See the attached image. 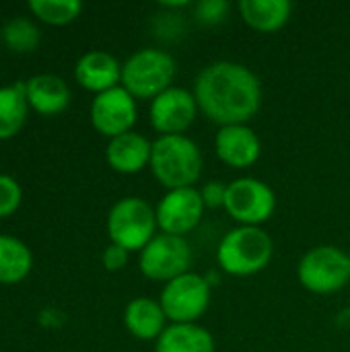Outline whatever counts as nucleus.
<instances>
[{"instance_id": "f257e3e1", "label": "nucleus", "mask_w": 350, "mask_h": 352, "mask_svg": "<svg viewBox=\"0 0 350 352\" xmlns=\"http://www.w3.org/2000/svg\"><path fill=\"white\" fill-rule=\"evenodd\" d=\"M192 93L200 113L219 128L248 124L262 107L260 78L231 60H219L200 70Z\"/></svg>"}, {"instance_id": "f03ea898", "label": "nucleus", "mask_w": 350, "mask_h": 352, "mask_svg": "<svg viewBox=\"0 0 350 352\" xmlns=\"http://www.w3.org/2000/svg\"><path fill=\"white\" fill-rule=\"evenodd\" d=\"M149 167L155 179L167 190L194 188L202 173V153L186 134L157 136Z\"/></svg>"}, {"instance_id": "7ed1b4c3", "label": "nucleus", "mask_w": 350, "mask_h": 352, "mask_svg": "<svg viewBox=\"0 0 350 352\" xmlns=\"http://www.w3.org/2000/svg\"><path fill=\"white\" fill-rule=\"evenodd\" d=\"M274 254L272 237L262 227H235L217 248L219 266L231 276H252L262 272Z\"/></svg>"}, {"instance_id": "20e7f679", "label": "nucleus", "mask_w": 350, "mask_h": 352, "mask_svg": "<svg viewBox=\"0 0 350 352\" xmlns=\"http://www.w3.org/2000/svg\"><path fill=\"white\" fill-rule=\"evenodd\" d=\"M177 64L171 54L155 47L134 52L122 64V87L134 99H155L171 89Z\"/></svg>"}, {"instance_id": "39448f33", "label": "nucleus", "mask_w": 350, "mask_h": 352, "mask_svg": "<svg viewBox=\"0 0 350 352\" xmlns=\"http://www.w3.org/2000/svg\"><path fill=\"white\" fill-rule=\"evenodd\" d=\"M157 229L155 208L136 196L118 200L107 214V233L111 243L128 252H140L157 235Z\"/></svg>"}, {"instance_id": "423d86ee", "label": "nucleus", "mask_w": 350, "mask_h": 352, "mask_svg": "<svg viewBox=\"0 0 350 352\" xmlns=\"http://www.w3.org/2000/svg\"><path fill=\"white\" fill-rule=\"evenodd\" d=\"M297 276L303 289H307L309 293H338L350 280L349 254H344L336 245H318L301 258L297 266Z\"/></svg>"}, {"instance_id": "0eeeda50", "label": "nucleus", "mask_w": 350, "mask_h": 352, "mask_svg": "<svg viewBox=\"0 0 350 352\" xmlns=\"http://www.w3.org/2000/svg\"><path fill=\"white\" fill-rule=\"evenodd\" d=\"M171 324H196L210 305V285L196 272H186L169 280L159 299Z\"/></svg>"}, {"instance_id": "6e6552de", "label": "nucleus", "mask_w": 350, "mask_h": 352, "mask_svg": "<svg viewBox=\"0 0 350 352\" xmlns=\"http://www.w3.org/2000/svg\"><path fill=\"white\" fill-rule=\"evenodd\" d=\"M192 248L186 237L159 233L155 235L138 256L140 272L155 283H169L186 272H190Z\"/></svg>"}, {"instance_id": "1a4fd4ad", "label": "nucleus", "mask_w": 350, "mask_h": 352, "mask_svg": "<svg viewBox=\"0 0 350 352\" xmlns=\"http://www.w3.org/2000/svg\"><path fill=\"white\" fill-rule=\"evenodd\" d=\"M225 210L243 227H260L272 219L276 210V196L266 182L258 177H239L227 188Z\"/></svg>"}, {"instance_id": "9d476101", "label": "nucleus", "mask_w": 350, "mask_h": 352, "mask_svg": "<svg viewBox=\"0 0 350 352\" xmlns=\"http://www.w3.org/2000/svg\"><path fill=\"white\" fill-rule=\"evenodd\" d=\"M204 210L206 208L200 198V190L179 188V190H167L163 194V198L155 208V214L161 233L186 237L200 225Z\"/></svg>"}, {"instance_id": "9b49d317", "label": "nucleus", "mask_w": 350, "mask_h": 352, "mask_svg": "<svg viewBox=\"0 0 350 352\" xmlns=\"http://www.w3.org/2000/svg\"><path fill=\"white\" fill-rule=\"evenodd\" d=\"M136 118V99L122 85L95 95L91 103V124L99 134L107 136L109 140L120 134L132 132Z\"/></svg>"}, {"instance_id": "f8f14e48", "label": "nucleus", "mask_w": 350, "mask_h": 352, "mask_svg": "<svg viewBox=\"0 0 350 352\" xmlns=\"http://www.w3.org/2000/svg\"><path fill=\"white\" fill-rule=\"evenodd\" d=\"M198 111L192 91L171 87L151 101L149 120L159 136H179L194 124Z\"/></svg>"}, {"instance_id": "ddd939ff", "label": "nucleus", "mask_w": 350, "mask_h": 352, "mask_svg": "<svg viewBox=\"0 0 350 352\" xmlns=\"http://www.w3.org/2000/svg\"><path fill=\"white\" fill-rule=\"evenodd\" d=\"M215 151L225 165L233 169H248L260 159L262 142L248 124L223 126L215 136Z\"/></svg>"}, {"instance_id": "4468645a", "label": "nucleus", "mask_w": 350, "mask_h": 352, "mask_svg": "<svg viewBox=\"0 0 350 352\" xmlns=\"http://www.w3.org/2000/svg\"><path fill=\"white\" fill-rule=\"evenodd\" d=\"M74 78L80 87L93 93H103L122 82V64L103 50H91L83 54L74 66Z\"/></svg>"}, {"instance_id": "2eb2a0df", "label": "nucleus", "mask_w": 350, "mask_h": 352, "mask_svg": "<svg viewBox=\"0 0 350 352\" xmlns=\"http://www.w3.org/2000/svg\"><path fill=\"white\" fill-rule=\"evenodd\" d=\"M151 153L153 142L146 136L138 132H126L109 140L105 148V159L113 171L132 175L151 165Z\"/></svg>"}, {"instance_id": "dca6fc26", "label": "nucleus", "mask_w": 350, "mask_h": 352, "mask_svg": "<svg viewBox=\"0 0 350 352\" xmlns=\"http://www.w3.org/2000/svg\"><path fill=\"white\" fill-rule=\"evenodd\" d=\"M167 316L159 301L149 297L132 299L124 309V324L128 332L138 340H159V336L167 328Z\"/></svg>"}, {"instance_id": "f3484780", "label": "nucleus", "mask_w": 350, "mask_h": 352, "mask_svg": "<svg viewBox=\"0 0 350 352\" xmlns=\"http://www.w3.org/2000/svg\"><path fill=\"white\" fill-rule=\"evenodd\" d=\"M27 101L41 116H56L70 103L68 85L56 74H35L27 80Z\"/></svg>"}, {"instance_id": "a211bd4d", "label": "nucleus", "mask_w": 350, "mask_h": 352, "mask_svg": "<svg viewBox=\"0 0 350 352\" xmlns=\"http://www.w3.org/2000/svg\"><path fill=\"white\" fill-rule=\"evenodd\" d=\"M237 8L243 23L258 33L281 31L293 12V4L289 0H241Z\"/></svg>"}, {"instance_id": "6ab92c4d", "label": "nucleus", "mask_w": 350, "mask_h": 352, "mask_svg": "<svg viewBox=\"0 0 350 352\" xmlns=\"http://www.w3.org/2000/svg\"><path fill=\"white\" fill-rule=\"evenodd\" d=\"M155 352H217V342L198 324H169L155 342Z\"/></svg>"}, {"instance_id": "aec40b11", "label": "nucleus", "mask_w": 350, "mask_h": 352, "mask_svg": "<svg viewBox=\"0 0 350 352\" xmlns=\"http://www.w3.org/2000/svg\"><path fill=\"white\" fill-rule=\"evenodd\" d=\"M27 82L0 87V140L14 136L27 120Z\"/></svg>"}, {"instance_id": "412c9836", "label": "nucleus", "mask_w": 350, "mask_h": 352, "mask_svg": "<svg viewBox=\"0 0 350 352\" xmlns=\"http://www.w3.org/2000/svg\"><path fill=\"white\" fill-rule=\"evenodd\" d=\"M33 266L31 250L17 237L0 235V285L21 283Z\"/></svg>"}, {"instance_id": "4be33fe9", "label": "nucleus", "mask_w": 350, "mask_h": 352, "mask_svg": "<svg viewBox=\"0 0 350 352\" xmlns=\"http://www.w3.org/2000/svg\"><path fill=\"white\" fill-rule=\"evenodd\" d=\"M29 8L43 23L66 25L80 14L83 4L78 0H29Z\"/></svg>"}, {"instance_id": "5701e85b", "label": "nucleus", "mask_w": 350, "mask_h": 352, "mask_svg": "<svg viewBox=\"0 0 350 352\" xmlns=\"http://www.w3.org/2000/svg\"><path fill=\"white\" fill-rule=\"evenodd\" d=\"M2 39L10 50L19 54L33 52L39 43V29L29 19L17 16L2 27Z\"/></svg>"}, {"instance_id": "b1692460", "label": "nucleus", "mask_w": 350, "mask_h": 352, "mask_svg": "<svg viewBox=\"0 0 350 352\" xmlns=\"http://www.w3.org/2000/svg\"><path fill=\"white\" fill-rule=\"evenodd\" d=\"M231 4L225 0H200L194 4V16L202 25H219L227 19Z\"/></svg>"}, {"instance_id": "393cba45", "label": "nucleus", "mask_w": 350, "mask_h": 352, "mask_svg": "<svg viewBox=\"0 0 350 352\" xmlns=\"http://www.w3.org/2000/svg\"><path fill=\"white\" fill-rule=\"evenodd\" d=\"M21 204V186L14 177L0 173V219L12 214Z\"/></svg>"}, {"instance_id": "a878e982", "label": "nucleus", "mask_w": 350, "mask_h": 352, "mask_svg": "<svg viewBox=\"0 0 350 352\" xmlns=\"http://www.w3.org/2000/svg\"><path fill=\"white\" fill-rule=\"evenodd\" d=\"M227 188H229V184H221V182L204 184L200 188V198L204 202V208H225Z\"/></svg>"}, {"instance_id": "bb28decb", "label": "nucleus", "mask_w": 350, "mask_h": 352, "mask_svg": "<svg viewBox=\"0 0 350 352\" xmlns=\"http://www.w3.org/2000/svg\"><path fill=\"white\" fill-rule=\"evenodd\" d=\"M130 260V252L116 245V243H109L105 250H103V256H101V262H103V268L109 270V272H118L122 268H126Z\"/></svg>"}, {"instance_id": "cd10ccee", "label": "nucleus", "mask_w": 350, "mask_h": 352, "mask_svg": "<svg viewBox=\"0 0 350 352\" xmlns=\"http://www.w3.org/2000/svg\"><path fill=\"white\" fill-rule=\"evenodd\" d=\"M349 268H350V254H349Z\"/></svg>"}]
</instances>
